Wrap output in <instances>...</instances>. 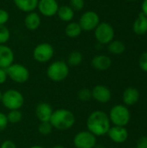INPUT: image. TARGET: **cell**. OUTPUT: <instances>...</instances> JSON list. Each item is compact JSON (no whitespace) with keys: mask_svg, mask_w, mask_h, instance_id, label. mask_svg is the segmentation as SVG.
Listing matches in <instances>:
<instances>
[{"mask_svg":"<svg viewBox=\"0 0 147 148\" xmlns=\"http://www.w3.org/2000/svg\"><path fill=\"white\" fill-rule=\"evenodd\" d=\"M75 11H80L84 8L85 1L84 0H69L68 4Z\"/></svg>","mask_w":147,"mask_h":148,"instance_id":"obj_29","label":"cell"},{"mask_svg":"<svg viewBox=\"0 0 147 148\" xmlns=\"http://www.w3.org/2000/svg\"><path fill=\"white\" fill-rule=\"evenodd\" d=\"M109 139L117 144H121L128 139V131L125 127L113 126L109 128L107 134Z\"/></svg>","mask_w":147,"mask_h":148,"instance_id":"obj_13","label":"cell"},{"mask_svg":"<svg viewBox=\"0 0 147 148\" xmlns=\"http://www.w3.org/2000/svg\"><path fill=\"white\" fill-rule=\"evenodd\" d=\"M81 32H82V29L78 22L71 21L68 23V24L65 27V34L67 36L70 38H76L80 36Z\"/></svg>","mask_w":147,"mask_h":148,"instance_id":"obj_22","label":"cell"},{"mask_svg":"<svg viewBox=\"0 0 147 148\" xmlns=\"http://www.w3.org/2000/svg\"><path fill=\"white\" fill-rule=\"evenodd\" d=\"M108 117L110 122L113 124V126L126 127L131 119V114L128 108L122 104H118L113 106L109 114Z\"/></svg>","mask_w":147,"mask_h":148,"instance_id":"obj_5","label":"cell"},{"mask_svg":"<svg viewBox=\"0 0 147 148\" xmlns=\"http://www.w3.org/2000/svg\"><path fill=\"white\" fill-rule=\"evenodd\" d=\"M129 1H136V0H129Z\"/></svg>","mask_w":147,"mask_h":148,"instance_id":"obj_41","label":"cell"},{"mask_svg":"<svg viewBox=\"0 0 147 148\" xmlns=\"http://www.w3.org/2000/svg\"><path fill=\"white\" fill-rule=\"evenodd\" d=\"M1 103L8 110L21 109L24 104V97L19 90L10 88L3 93Z\"/></svg>","mask_w":147,"mask_h":148,"instance_id":"obj_4","label":"cell"},{"mask_svg":"<svg viewBox=\"0 0 147 148\" xmlns=\"http://www.w3.org/2000/svg\"><path fill=\"white\" fill-rule=\"evenodd\" d=\"M92 99L99 103H107L112 98L111 90L105 85H96L92 89Z\"/></svg>","mask_w":147,"mask_h":148,"instance_id":"obj_12","label":"cell"},{"mask_svg":"<svg viewBox=\"0 0 147 148\" xmlns=\"http://www.w3.org/2000/svg\"><path fill=\"white\" fill-rule=\"evenodd\" d=\"M133 29L139 36H143L147 32V16L143 12H140L134 21Z\"/></svg>","mask_w":147,"mask_h":148,"instance_id":"obj_19","label":"cell"},{"mask_svg":"<svg viewBox=\"0 0 147 148\" xmlns=\"http://www.w3.org/2000/svg\"><path fill=\"white\" fill-rule=\"evenodd\" d=\"M53 131V127L50 124L49 121H45V122H40L38 126V132L42 136H47L50 134Z\"/></svg>","mask_w":147,"mask_h":148,"instance_id":"obj_27","label":"cell"},{"mask_svg":"<svg viewBox=\"0 0 147 148\" xmlns=\"http://www.w3.org/2000/svg\"><path fill=\"white\" fill-rule=\"evenodd\" d=\"M0 148H16V145L10 140H6L2 142L0 145Z\"/></svg>","mask_w":147,"mask_h":148,"instance_id":"obj_34","label":"cell"},{"mask_svg":"<svg viewBox=\"0 0 147 148\" xmlns=\"http://www.w3.org/2000/svg\"><path fill=\"white\" fill-rule=\"evenodd\" d=\"M53 128L66 131L72 128L75 123V116L72 111L66 108H58L53 111L49 120Z\"/></svg>","mask_w":147,"mask_h":148,"instance_id":"obj_2","label":"cell"},{"mask_svg":"<svg viewBox=\"0 0 147 148\" xmlns=\"http://www.w3.org/2000/svg\"><path fill=\"white\" fill-rule=\"evenodd\" d=\"M8 79V75L5 69L0 68V85L3 84Z\"/></svg>","mask_w":147,"mask_h":148,"instance_id":"obj_35","label":"cell"},{"mask_svg":"<svg viewBox=\"0 0 147 148\" xmlns=\"http://www.w3.org/2000/svg\"><path fill=\"white\" fill-rule=\"evenodd\" d=\"M107 50L113 55H120L125 52L126 46L125 44L119 40H113L107 44Z\"/></svg>","mask_w":147,"mask_h":148,"instance_id":"obj_23","label":"cell"},{"mask_svg":"<svg viewBox=\"0 0 147 148\" xmlns=\"http://www.w3.org/2000/svg\"><path fill=\"white\" fill-rule=\"evenodd\" d=\"M10 38V31L6 25H0V44H6Z\"/></svg>","mask_w":147,"mask_h":148,"instance_id":"obj_28","label":"cell"},{"mask_svg":"<svg viewBox=\"0 0 147 148\" xmlns=\"http://www.w3.org/2000/svg\"><path fill=\"white\" fill-rule=\"evenodd\" d=\"M13 3L19 10L29 13L36 10L38 0H13Z\"/></svg>","mask_w":147,"mask_h":148,"instance_id":"obj_20","label":"cell"},{"mask_svg":"<svg viewBox=\"0 0 147 148\" xmlns=\"http://www.w3.org/2000/svg\"><path fill=\"white\" fill-rule=\"evenodd\" d=\"M82 31H92L101 23L98 13L94 10H87L81 14L78 21Z\"/></svg>","mask_w":147,"mask_h":148,"instance_id":"obj_10","label":"cell"},{"mask_svg":"<svg viewBox=\"0 0 147 148\" xmlns=\"http://www.w3.org/2000/svg\"><path fill=\"white\" fill-rule=\"evenodd\" d=\"M52 148H65V147H63L62 145H55V146L52 147Z\"/></svg>","mask_w":147,"mask_h":148,"instance_id":"obj_38","label":"cell"},{"mask_svg":"<svg viewBox=\"0 0 147 148\" xmlns=\"http://www.w3.org/2000/svg\"><path fill=\"white\" fill-rule=\"evenodd\" d=\"M94 148H105V147H104L103 146H97V145H96V147H95Z\"/></svg>","mask_w":147,"mask_h":148,"instance_id":"obj_40","label":"cell"},{"mask_svg":"<svg viewBox=\"0 0 147 148\" xmlns=\"http://www.w3.org/2000/svg\"><path fill=\"white\" fill-rule=\"evenodd\" d=\"M82 61H83L82 54L78 50H74L68 55L66 62L69 67H76L81 65Z\"/></svg>","mask_w":147,"mask_h":148,"instance_id":"obj_24","label":"cell"},{"mask_svg":"<svg viewBox=\"0 0 147 148\" xmlns=\"http://www.w3.org/2000/svg\"><path fill=\"white\" fill-rule=\"evenodd\" d=\"M122 100L124 105L126 107L133 106L139 100V92L136 88L129 87L126 88L122 95Z\"/></svg>","mask_w":147,"mask_h":148,"instance_id":"obj_18","label":"cell"},{"mask_svg":"<svg viewBox=\"0 0 147 148\" xmlns=\"http://www.w3.org/2000/svg\"><path fill=\"white\" fill-rule=\"evenodd\" d=\"M69 66L64 61L58 60L51 62L46 70L47 77L55 82H61L67 79L69 75Z\"/></svg>","mask_w":147,"mask_h":148,"instance_id":"obj_3","label":"cell"},{"mask_svg":"<svg viewBox=\"0 0 147 148\" xmlns=\"http://www.w3.org/2000/svg\"><path fill=\"white\" fill-rule=\"evenodd\" d=\"M15 61V54L10 47L6 44H0V68L7 69Z\"/></svg>","mask_w":147,"mask_h":148,"instance_id":"obj_14","label":"cell"},{"mask_svg":"<svg viewBox=\"0 0 147 148\" xmlns=\"http://www.w3.org/2000/svg\"><path fill=\"white\" fill-rule=\"evenodd\" d=\"M91 65L94 69L99 71L107 70L112 65V60L108 56L106 55H97L93 57L91 61Z\"/></svg>","mask_w":147,"mask_h":148,"instance_id":"obj_17","label":"cell"},{"mask_svg":"<svg viewBox=\"0 0 147 148\" xmlns=\"http://www.w3.org/2000/svg\"><path fill=\"white\" fill-rule=\"evenodd\" d=\"M141 10H142V12L147 16V0L143 1L142 5H141Z\"/></svg>","mask_w":147,"mask_h":148,"instance_id":"obj_36","label":"cell"},{"mask_svg":"<svg viewBox=\"0 0 147 148\" xmlns=\"http://www.w3.org/2000/svg\"><path fill=\"white\" fill-rule=\"evenodd\" d=\"M94 37L96 41L101 44H108L114 38L113 27L106 22L100 23L94 29Z\"/></svg>","mask_w":147,"mask_h":148,"instance_id":"obj_8","label":"cell"},{"mask_svg":"<svg viewBox=\"0 0 147 148\" xmlns=\"http://www.w3.org/2000/svg\"><path fill=\"white\" fill-rule=\"evenodd\" d=\"M87 128L96 137L104 136L111 127V122L108 114L101 110L92 112L87 119Z\"/></svg>","mask_w":147,"mask_h":148,"instance_id":"obj_1","label":"cell"},{"mask_svg":"<svg viewBox=\"0 0 147 148\" xmlns=\"http://www.w3.org/2000/svg\"><path fill=\"white\" fill-rule=\"evenodd\" d=\"M78 99L82 102H88L92 100V91L88 88H81L77 93Z\"/></svg>","mask_w":147,"mask_h":148,"instance_id":"obj_26","label":"cell"},{"mask_svg":"<svg viewBox=\"0 0 147 148\" xmlns=\"http://www.w3.org/2000/svg\"><path fill=\"white\" fill-rule=\"evenodd\" d=\"M29 148H45L44 147H42V146H40V145H35V146H32V147H30Z\"/></svg>","mask_w":147,"mask_h":148,"instance_id":"obj_37","label":"cell"},{"mask_svg":"<svg viewBox=\"0 0 147 148\" xmlns=\"http://www.w3.org/2000/svg\"><path fill=\"white\" fill-rule=\"evenodd\" d=\"M139 68L142 71L146 72L147 73V52L143 53L140 56H139Z\"/></svg>","mask_w":147,"mask_h":148,"instance_id":"obj_30","label":"cell"},{"mask_svg":"<svg viewBox=\"0 0 147 148\" xmlns=\"http://www.w3.org/2000/svg\"><path fill=\"white\" fill-rule=\"evenodd\" d=\"M8 78L16 83H25L29 79V71L28 68L21 63H12L6 69Z\"/></svg>","mask_w":147,"mask_h":148,"instance_id":"obj_6","label":"cell"},{"mask_svg":"<svg viewBox=\"0 0 147 148\" xmlns=\"http://www.w3.org/2000/svg\"><path fill=\"white\" fill-rule=\"evenodd\" d=\"M42 23L41 15L37 11H31L26 14L24 17V26L27 29L34 31L36 30Z\"/></svg>","mask_w":147,"mask_h":148,"instance_id":"obj_16","label":"cell"},{"mask_svg":"<svg viewBox=\"0 0 147 148\" xmlns=\"http://www.w3.org/2000/svg\"><path fill=\"white\" fill-rule=\"evenodd\" d=\"M2 95H3V92L0 90V102H1V101H2Z\"/></svg>","mask_w":147,"mask_h":148,"instance_id":"obj_39","label":"cell"},{"mask_svg":"<svg viewBox=\"0 0 147 148\" xmlns=\"http://www.w3.org/2000/svg\"><path fill=\"white\" fill-rule=\"evenodd\" d=\"M75 10L68 4L65 5H60L57 10V16L58 18L65 23H69L73 21L75 17Z\"/></svg>","mask_w":147,"mask_h":148,"instance_id":"obj_21","label":"cell"},{"mask_svg":"<svg viewBox=\"0 0 147 148\" xmlns=\"http://www.w3.org/2000/svg\"><path fill=\"white\" fill-rule=\"evenodd\" d=\"M8 124H9V121H8L6 114L0 112V133L4 131L7 128Z\"/></svg>","mask_w":147,"mask_h":148,"instance_id":"obj_31","label":"cell"},{"mask_svg":"<svg viewBox=\"0 0 147 148\" xmlns=\"http://www.w3.org/2000/svg\"><path fill=\"white\" fill-rule=\"evenodd\" d=\"M59 3L56 0H38L37 12L45 17H52L56 15Z\"/></svg>","mask_w":147,"mask_h":148,"instance_id":"obj_11","label":"cell"},{"mask_svg":"<svg viewBox=\"0 0 147 148\" xmlns=\"http://www.w3.org/2000/svg\"><path fill=\"white\" fill-rule=\"evenodd\" d=\"M10 19L9 12L4 9H0V25H5Z\"/></svg>","mask_w":147,"mask_h":148,"instance_id":"obj_32","label":"cell"},{"mask_svg":"<svg viewBox=\"0 0 147 148\" xmlns=\"http://www.w3.org/2000/svg\"><path fill=\"white\" fill-rule=\"evenodd\" d=\"M6 115H7L9 123H11V124L19 123L23 120V113L21 109L9 110V113Z\"/></svg>","mask_w":147,"mask_h":148,"instance_id":"obj_25","label":"cell"},{"mask_svg":"<svg viewBox=\"0 0 147 148\" xmlns=\"http://www.w3.org/2000/svg\"><path fill=\"white\" fill-rule=\"evenodd\" d=\"M137 148H147V136L140 137L137 141Z\"/></svg>","mask_w":147,"mask_h":148,"instance_id":"obj_33","label":"cell"},{"mask_svg":"<svg viewBox=\"0 0 147 148\" xmlns=\"http://www.w3.org/2000/svg\"><path fill=\"white\" fill-rule=\"evenodd\" d=\"M75 148H94L97 145V137L88 130L78 132L73 139Z\"/></svg>","mask_w":147,"mask_h":148,"instance_id":"obj_9","label":"cell"},{"mask_svg":"<svg viewBox=\"0 0 147 148\" xmlns=\"http://www.w3.org/2000/svg\"><path fill=\"white\" fill-rule=\"evenodd\" d=\"M53 111L54 110L49 103L40 102L36 107L35 114L40 122H45V121H49Z\"/></svg>","mask_w":147,"mask_h":148,"instance_id":"obj_15","label":"cell"},{"mask_svg":"<svg viewBox=\"0 0 147 148\" xmlns=\"http://www.w3.org/2000/svg\"><path fill=\"white\" fill-rule=\"evenodd\" d=\"M55 54L54 47L49 42H41L37 44L32 52L33 59L40 63H46L49 62Z\"/></svg>","mask_w":147,"mask_h":148,"instance_id":"obj_7","label":"cell"}]
</instances>
